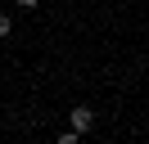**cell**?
Listing matches in <instances>:
<instances>
[{"label":"cell","mask_w":149,"mask_h":144,"mask_svg":"<svg viewBox=\"0 0 149 144\" xmlns=\"http://www.w3.org/2000/svg\"><path fill=\"white\" fill-rule=\"evenodd\" d=\"M68 126H72V131H91V126H95V113H91V108H86V104H77L72 108V113H68Z\"/></svg>","instance_id":"obj_1"},{"label":"cell","mask_w":149,"mask_h":144,"mask_svg":"<svg viewBox=\"0 0 149 144\" xmlns=\"http://www.w3.org/2000/svg\"><path fill=\"white\" fill-rule=\"evenodd\" d=\"M81 140V131H72V126H68V131H59V144H77Z\"/></svg>","instance_id":"obj_2"},{"label":"cell","mask_w":149,"mask_h":144,"mask_svg":"<svg viewBox=\"0 0 149 144\" xmlns=\"http://www.w3.org/2000/svg\"><path fill=\"white\" fill-rule=\"evenodd\" d=\"M9 32H14V18H9V14H0V41H5Z\"/></svg>","instance_id":"obj_3"},{"label":"cell","mask_w":149,"mask_h":144,"mask_svg":"<svg viewBox=\"0 0 149 144\" xmlns=\"http://www.w3.org/2000/svg\"><path fill=\"white\" fill-rule=\"evenodd\" d=\"M14 5H18V9H27V14H32V9L41 5V0H14Z\"/></svg>","instance_id":"obj_4"}]
</instances>
